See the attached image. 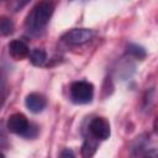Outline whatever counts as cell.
<instances>
[{
	"label": "cell",
	"mask_w": 158,
	"mask_h": 158,
	"mask_svg": "<svg viewBox=\"0 0 158 158\" xmlns=\"http://www.w3.org/2000/svg\"><path fill=\"white\" fill-rule=\"evenodd\" d=\"M25 104H26V107L31 112L40 114L44 110V107L47 105V100L40 93H30L25 99Z\"/></svg>",
	"instance_id": "obj_6"
},
{
	"label": "cell",
	"mask_w": 158,
	"mask_h": 158,
	"mask_svg": "<svg viewBox=\"0 0 158 158\" xmlns=\"http://www.w3.org/2000/svg\"><path fill=\"white\" fill-rule=\"evenodd\" d=\"M94 36V32L89 28H73L62 36V41L70 46H79L89 42Z\"/></svg>",
	"instance_id": "obj_4"
},
{
	"label": "cell",
	"mask_w": 158,
	"mask_h": 158,
	"mask_svg": "<svg viewBox=\"0 0 158 158\" xmlns=\"http://www.w3.org/2000/svg\"><path fill=\"white\" fill-rule=\"evenodd\" d=\"M70 99L75 104H88L94 96V85L86 80H77L69 88Z\"/></svg>",
	"instance_id": "obj_3"
},
{
	"label": "cell",
	"mask_w": 158,
	"mask_h": 158,
	"mask_svg": "<svg viewBox=\"0 0 158 158\" xmlns=\"http://www.w3.org/2000/svg\"><path fill=\"white\" fill-rule=\"evenodd\" d=\"M144 156L147 157H156L158 158V148H152V149H148L146 153H143Z\"/></svg>",
	"instance_id": "obj_12"
},
{
	"label": "cell",
	"mask_w": 158,
	"mask_h": 158,
	"mask_svg": "<svg viewBox=\"0 0 158 158\" xmlns=\"http://www.w3.org/2000/svg\"><path fill=\"white\" fill-rule=\"evenodd\" d=\"M126 52H127L130 56H132V57H135L136 59H139V60L144 59L146 56H147L146 49H144L142 46L136 44V43H128L127 47H126Z\"/></svg>",
	"instance_id": "obj_9"
},
{
	"label": "cell",
	"mask_w": 158,
	"mask_h": 158,
	"mask_svg": "<svg viewBox=\"0 0 158 158\" xmlns=\"http://www.w3.org/2000/svg\"><path fill=\"white\" fill-rule=\"evenodd\" d=\"M95 141H98V139L94 138L93 136H91V138H86V139L84 141L83 147H81V154H83L84 157H91V156L95 153L96 147H98V144H96Z\"/></svg>",
	"instance_id": "obj_10"
},
{
	"label": "cell",
	"mask_w": 158,
	"mask_h": 158,
	"mask_svg": "<svg viewBox=\"0 0 158 158\" xmlns=\"http://www.w3.org/2000/svg\"><path fill=\"white\" fill-rule=\"evenodd\" d=\"M52 14H53V6L51 2L42 1V2L37 4L27 19L28 31L38 32L42 28H44V26L48 23L49 19L52 16Z\"/></svg>",
	"instance_id": "obj_1"
},
{
	"label": "cell",
	"mask_w": 158,
	"mask_h": 158,
	"mask_svg": "<svg viewBox=\"0 0 158 158\" xmlns=\"http://www.w3.org/2000/svg\"><path fill=\"white\" fill-rule=\"evenodd\" d=\"M6 127L11 133L20 135L27 138H33L37 135V127L30 123L27 117L21 112L10 115L6 122Z\"/></svg>",
	"instance_id": "obj_2"
},
{
	"label": "cell",
	"mask_w": 158,
	"mask_h": 158,
	"mask_svg": "<svg viewBox=\"0 0 158 158\" xmlns=\"http://www.w3.org/2000/svg\"><path fill=\"white\" fill-rule=\"evenodd\" d=\"M59 156H60V157H74V152H73L72 149H69V148H65V149H63V151L60 152Z\"/></svg>",
	"instance_id": "obj_13"
},
{
	"label": "cell",
	"mask_w": 158,
	"mask_h": 158,
	"mask_svg": "<svg viewBox=\"0 0 158 158\" xmlns=\"http://www.w3.org/2000/svg\"><path fill=\"white\" fill-rule=\"evenodd\" d=\"M70 1H72V0H70Z\"/></svg>",
	"instance_id": "obj_15"
},
{
	"label": "cell",
	"mask_w": 158,
	"mask_h": 158,
	"mask_svg": "<svg viewBox=\"0 0 158 158\" xmlns=\"http://www.w3.org/2000/svg\"><path fill=\"white\" fill-rule=\"evenodd\" d=\"M7 48H9V54L16 60L23 59V58L28 57V54H30L28 46L21 40H12L9 43Z\"/></svg>",
	"instance_id": "obj_7"
},
{
	"label": "cell",
	"mask_w": 158,
	"mask_h": 158,
	"mask_svg": "<svg viewBox=\"0 0 158 158\" xmlns=\"http://www.w3.org/2000/svg\"><path fill=\"white\" fill-rule=\"evenodd\" d=\"M0 30H1V35L2 36H9L14 32L15 30V25L12 22L11 19L9 17H1V21H0Z\"/></svg>",
	"instance_id": "obj_11"
},
{
	"label": "cell",
	"mask_w": 158,
	"mask_h": 158,
	"mask_svg": "<svg viewBox=\"0 0 158 158\" xmlns=\"http://www.w3.org/2000/svg\"><path fill=\"white\" fill-rule=\"evenodd\" d=\"M28 58H30V62L36 65V67H42L46 64L47 62V53L44 49L42 48H35L30 52L28 54Z\"/></svg>",
	"instance_id": "obj_8"
},
{
	"label": "cell",
	"mask_w": 158,
	"mask_h": 158,
	"mask_svg": "<svg viewBox=\"0 0 158 158\" xmlns=\"http://www.w3.org/2000/svg\"><path fill=\"white\" fill-rule=\"evenodd\" d=\"M154 126H156V130H157V131H158V120H157V121H156V123H154Z\"/></svg>",
	"instance_id": "obj_14"
},
{
	"label": "cell",
	"mask_w": 158,
	"mask_h": 158,
	"mask_svg": "<svg viewBox=\"0 0 158 158\" xmlns=\"http://www.w3.org/2000/svg\"><path fill=\"white\" fill-rule=\"evenodd\" d=\"M89 133L98 141H105L111 135L110 123L104 117H94L89 123Z\"/></svg>",
	"instance_id": "obj_5"
}]
</instances>
